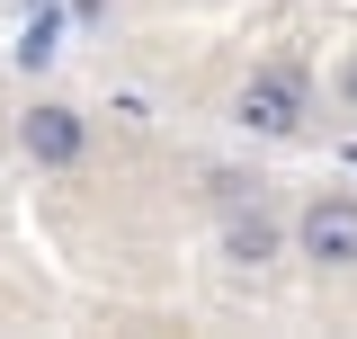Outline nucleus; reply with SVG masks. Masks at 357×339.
Segmentation results:
<instances>
[{"label": "nucleus", "instance_id": "39448f33", "mask_svg": "<svg viewBox=\"0 0 357 339\" xmlns=\"http://www.w3.org/2000/svg\"><path fill=\"white\" fill-rule=\"evenodd\" d=\"M54 54H63V18H54V9H36V18H27V36H18V63H27V72H45Z\"/></svg>", "mask_w": 357, "mask_h": 339}, {"label": "nucleus", "instance_id": "f03ea898", "mask_svg": "<svg viewBox=\"0 0 357 339\" xmlns=\"http://www.w3.org/2000/svg\"><path fill=\"white\" fill-rule=\"evenodd\" d=\"M295 241L321 268H357V197H312L304 223H295Z\"/></svg>", "mask_w": 357, "mask_h": 339}, {"label": "nucleus", "instance_id": "f257e3e1", "mask_svg": "<svg viewBox=\"0 0 357 339\" xmlns=\"http://www.w3.org/2000/svg\"><path fill=\"white\" fill-rule=\"evenodd\" d=\"M232 116H241L250 134H295V126H304V72H295V63L250 72V81H241V98H232Z\"/></svg>", "mask_w": 357, "mask_h": 339}, {"label": "nucleus", "instance_id": "0eeeda50", "mask_svg": "<svg viewBox=\"0 0 357 339\" xmlns=\"http://www.w3.org/2000/svg\"><path fill=\"white\" fill-rule=\"evenodd\" d=\"M349 161H357V152H349Z\"/></svg>", "mask_w": 357, "mask_h": 339}, {"label": "nucleus", "instance_id": "7ed1b4c3", "mask_svg": "<svg viewBox=\"0 0 357 339\" xmlns=\"http://www.w3.org/2000/svg\"><path fill=\"white\" fill-rule=\"evenodd\" d=\"M18 143H27V161L72 170V161H81V143H89V126L72 116V107H27V116H18Z\"/></svg>", "mask_w": 357, "mask_h": 339}, {"label": "nucleus", "instance_id": "423d86ee", "mask_svg": "<svg viewBox=\"0 0 357 339\" xmlns=\"http://www.w3.org/2000/svg\"><path fill=\"white\" fill-rule=\"evenodd\" d=\"M340 89H349V107H357V63H349V72H340Z\"/></svg>", "mask_w": 357, "mask_h": 339}, {"label": "nucleus", "instance_id": "20e7f679", "mask_svg": "<svg viewBox=\"0 0 357 339\" xmlns=\"http://www.w3.org/2000/svg\"><path fill=\"white\" fill-rule=\"evenodd\" d=\"M223 250L241 259V268H259V259H277V223H268L259 206H250V214H232V223H223Z\"/></svg>", "mask_w": 357, "mask_h": 339}]
</instances>
